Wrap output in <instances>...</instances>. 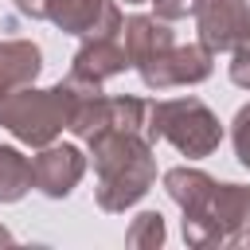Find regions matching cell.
I'll list each match as a JSON object with an SVG mask.
<instances>
[{"label":"cell","mask_w":250,"mask_h":250,"mask_svg":"<svg viewBox=\"0 0 250 250\" xmlns=\"http://www.w3.org/2000/svg\"><path fill=\"white\" fill-rule=\"evenodd\" d=\"M164 188L184 211V238L191 246L250 242V188L215 184L199 168L164 172Z\"/></svg>","instance_id":"cell-1"},{"label":"cell","mask_w":250,"mask_h":250,"mask_svg":"<svg viewBox=\"0 0 250 250\" xmlns=\"http://www.w3.org/2000/svg\"><path fill=\"white\" fill-rule=\"evenodd\" d=\"M90 148L98 168V203L105 211H125L152 188V145L137 129H102L98 137H90Z\"/></svg>","instance_id":"cell-2"},{"label":"cell","mask_w":250,"mask_h":250,"mask_svg":"<svg viewBox=\"0 0 250 250\" xmlns=\"http://www.w3.org/2000/svg\"><path fill=\"white\" fill-rule=\"evenodd\" d=\"M148 125H145V137L156 141H172L184 156H211L223 141V125L219 117L199 102V98H172V102H152L145 109Z\"/></svg>","instance_id":"cell-3"},{"label":"cell","mask_w":250,"mask_h":250,"mask_svg":"<svg viewBox=\"0 0 250 250\" xmlns=\"http://www.w3.org/2000/svg\"><path fill=\"white\" fill-rule=\"evenodd\" d=\"M0 125L20 137L23 145H51L59 137V129L66 125V98L62 86L55 90H35V86H20L8 98H0Z\"/></svg>","instance_id":"cell-4"},{"label":"cell","mask_w":250,"mask_h":250,"mask_svg":"<svg viewBox=\"0 0 250 250\" xmlns=\"http://www.w3.org/2000/svg\"><path fill=\"white\" fill-rule=\"evenodd\" d=\"M199 43L215 51H238L250 39V4L246 0H203L199 4Z\"/></svg>","instance_id":"cell-5"},{"label":"cell","mask_w":250,"mask_h":250,"mask_svg":"<svg viewBox=\"0 0 250 250\" xmlns=\"http://www.w3.org/2000/svg\"><path fill=\"white\" fill-rule=\"evenodd\" d=\"M47 20H55L62 31L74 35H117L121 31V12L113 0H51Z\"/></svg>","instance_id":"cell-6"},{"label":"cell","mask_w":250,"mask_h":250,"mask_svg":"<svg viewBox=\"0 0 250 250\" xmlns=\"http://www.w3.org/2000/svg\"><path fill=\"white\" fill-rule=\"evenodd\" d=\"M82 172H86V160L74 145H43V152L31 160V184L51 199L66 195L82 180Z\"/></svg>","instance_id":"cell-7"},{"label":"cell","mask_w":250,"mask_h":250,"mask_svg":"<svg viewBox=\"0 0 250 250\" xmlns=\"http://www.w3.org/2000/svg\"><path fill=\"white\" fill-rule=\"evenodd\" d=\"M121 43H125L129 66H137L141 78L176 47L172 31H168L160 20H152V16H129V20L121 23Z\"/></svg>","instance_id":"cell-8"},{"label":"cell","mask_w":250,"mask_h":250,"mask_svg":"<svg viewBox=\"0 0 250 250\" xmlns=\"http://www.w3.org/2000/svg\"><path fill=\"white\" fill-rule=\"evenodd\" d=\"M125 66H129V55H125L121 31H117V35H86V43H82V47H78V55H74L70 74H74V78H82V82L102 86L105 78L121 74Z\"/></svg>","instance_id":"cell-9"},{"label":"cell","mask_w":250,"mask_h":250,"mask_svg":"<svg viewBox=\"0 0 250 250\" xmlns=\"http://www.w3.org/2000/svg\"><path fill=\"white\" fill-rule=\"evenodd\" d=\"M211 74V51L199 43V47H172L148 74H145V86L152 90H168V86H191V82H203Z\"/></svg>","instance_id":"cell-10"},{"label":"cell","mask_w":250,"mask_h":250,"mask_svg":"<svg viewBox=\"0 0 250 250\" xmlns=\"http://www.w3.org/2000/svg\"><path fill=\"white\" fill-rule=\"evenodd\" d=\"M39 47L31 39H4L0 43V98L20 86H31L39 74Z\"/></svg>","instance_id":"cell-11"},{"label":"cell","mask_w":250,"mask_h":250,"mask_svg":"<svg viewBox=\"0 0 250 250\" xmlns=\"http://www.w3.org/2000/svg\"><path fill=\"white\" fill-rule=\"evenodd\" d=\"M31 188V160L12 145H0V203H16Z\"/></svg>","instance_id":"cell-12"},{"label":"cell","mask_w":250,"mask_h":250,"mask_svg":"<svg viewBox=\"0 0 250 250\" xmlns=\"http://www.w3.org/2000/svg\"><path fill=\"white\" fill-rule=\"evenodd\" d=\"M160 242H164V219L156 211L137 215V223L129 230V246H160Z\"/></svg>","instance_id":"cell-13"},{"label":"cell","mask_w":250,"mask_h":250,"mask_svg":"<svg viewBox=\"0 0 250 250\" xmlns=\"http://www.w3.org/2000/svg\"><path fill=\"white\" fill-rule=\"evenodd\" d=\"M234 152L250 168V105H242L238 117H234Z\"/></svg>","instance_id":"cell-14"},{"label":"cell","mask_w":250,"mask_h":250,"mask_svg":"<svg viewBox=\"0 0 250 250\" xmlns=\"http://www.w3.org/2000/svg\"><path fill=\"white\" fill-rule=\"evenodd\" d=\"M152 4L160 20H184V16H195L203 0H152Z\"/></svg>","instance_id":"cell-15"},{"label":"cell","mask_w":250,"mask_h":250,"mask_svg":"<svg viewBox=\"0 0 250 250\" xmlns=\"http://www.w3.org/2000/svg\"><path fill=\"white\" fill-rule=\"evenodd\" d=\"M230 78H234V86H242V90H250V39L234 51V62H230Z\"/></svg>","instance_id":"cell-16"},{"label":"cell","mask_w":250,"mask_h":250,"mask_svg":"<svg viewBox=\"0 0 250 250\" xmlns=\"http://www.w3.org/2000/svg\"><path fill=\"white\" fill-rule=\"evenodd\" d=\"M47 4L51 0H16V8L23 16H31V20H47Z\"/></svg>","instance_id":"cell-17"},{"label":"cell","mask_w":250,"mask_h":250,"mask_svg":"<svg viewBox=\"0 0 250 250\" xmlns=\"http://www.w3.org/2000/svg\"><path fill=\"white\" fill-rule=\"evenodd\" d=\"M125 4H145V0H125Z\"/></svg>","instance_id":"cell-18"}]
</instances>
